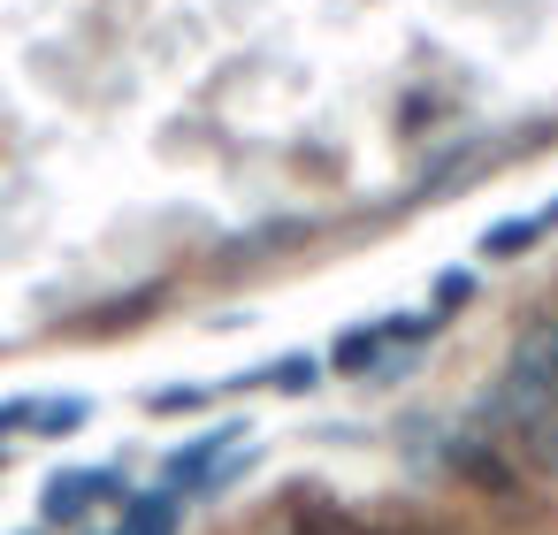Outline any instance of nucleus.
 <instances>
[{
  "label": "nucleus",
  "instance_id": "obj_1",
  "mask_svg": "<svg viewBox=\"0 0 558 535\" xmlns=\"http://www.w3.org/2000/svg\"><path fill=\"white\" fill-rule=\"evenodd\" d=\"M108 497H123V474H116V466H70V474H47L39 520H47V527H85Z\"/></svg>",
  "mask_w": 558,
  "mask_h": 535
},
{
  "label": "nucleus",
  "instance_id": "obj_2",
  "mask_svg": "<svg viewBox=\"0 0 558 535\" xmlns=\"http://www.w3.org/2000/svg\"><path fill=\"white\" fill-rule=\"evenodd\" d=\"M245 443V421H222V428H207V436H192V443H177L161 466H169V489L184 497V489H215L222 482V459Z\"/></svg>",
  "mask_w": 558,
  "mask_h": 535
},
{
  "label": "nucleus",
  "instance_id": "obj_3",
  "mask_svg": "<svg viewBox=\"0 0 558 535\" xmlns=\"http://www.w3.org/2000/svg\"><path fill=\"white\" fill-rule=\"evenodd\" d=\"M436 321L428 314H405V321H352L337 344H329V367L337 375H367V367H383V352L398 344V337H428Z\"/></svg>",
  "mask_w": 558,
  "mask_h": 535
},
{
  "label": "nucleus",
  "instance_id": "obj_4",
  "mask_svg": "<svg viewBox=\"0 0 558 535\" xmlns=\"http://www.w3.org/2000/svg\"><path fill=\"white\" fill-rule=\"evenodd\" d=\"M543 230H558V207H535V215H512V222H489L482 230V260H520Z\"/></svg>",
  "mask_w": 558,
  "mask_h": 535
},
{
  "label": "nucleus",
  "instance_id": "obj_5",
  "mask_svg": "<svg viewBox=\"0 0 558 535\" xmlns=\"http://www.w3.org/2000/svg\"><path fill=\"white\" fill-rule=\"evenodd\" d=\"M177 520H184V497H177V489L123 497V535H177Z\"/></svg>",
  "mask_w": 558,
  "mask_h": 535
},
{
  "label": "nucleus",
  "instance_id": "obj_6",
  "mask_svg": "<svg viewBox=\"0 0 558 535\" xmlns=\"http://www.w3.org/2000/svg\"><path fill=\"white\" fill-rule=\"evenodd\" d=\"M253 390H314L322 382V360H306V352H291V360H276V367H260V375H245ZM238 382V390H245Z\"/></svg>",
  "mask_w": 558,
  "mask_h": 535
},
{
  "label": "nucleus",
  "instance_id": "obj_7",
  "mask_svg": "<svg viewBox=\"0 0 558 535\" xmlns=\"http://www.w3.org/2000/svg\"><path fill=\"white\" fill-rule=\"evenodd\" d=\"M85 421H93V398H39L32 405V428L39 436H77Z\"/></svg>",
  "mask_w": 558,
  "mask_h": 535
},
{
  "label": "nucleus",
  "instance_id": "obj_8",
  "mask_svg": "<svg viewBox=\"0 0 558 535\" xmlns=\"http://www.w3.org/2000/svg\"><path fill=\"white\" fill-rule=\"evenodd\" d=\"M466 299H474V276H466V268H444V276H436V291H428V321L459 314Z\"/></svg>",
  "mask_w": 558,
  "mask_h": 535
},
{
  "label": "nucleus",
  "instance_id": "obj_9",
  "mask_svg": "<svg viewBox=\"0 0 558 535\" xmlns=\"http://www.w3.org/2000/svg\"><path fill=\"white\" fill-rule=\"evenodd\" d=\"M207 398H215V390H207V382H169V390H154V398H146V405H154V413H199V405H207Z\"/></svg>",
  "mask_w": 558,
  "mask_h": 535
},
{
  "label": "nucleus",
  "instance_id": "obj_10",
  "mask_svg": "<svg viewBox=\"0 0 558 535\" xmlns=\"http://www.w3.org/2000/svg\"><path fill=\"white\" fill-rule=\"evenodd\" d=\"M32 405L39 398H9V405H0V428H32Z\"/></svg>",
  "mask_w": 558,
  "mask_h": 535
}]
</instances>
